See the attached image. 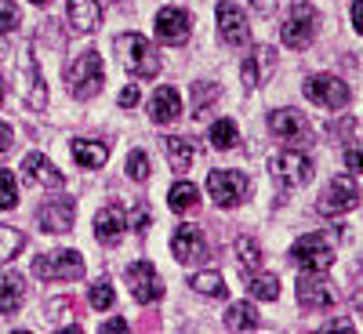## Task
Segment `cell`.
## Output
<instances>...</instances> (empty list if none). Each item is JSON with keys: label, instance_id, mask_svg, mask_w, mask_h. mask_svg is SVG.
<instances>
[{"label": "cell", "instance_id": "6da1fadb", "mask_svg": "<svg viewBox=\"0 0 363 334\" xmlns=\"http://www.w3.org/2000/svg\"><path fill=\"white\" fill-rule=\"evenodd\" d=\"M116 55H120V66H124L131 77L138 80H153L160 73V55H157V44L145 40L142 33H120L116 40Z\"/></svg>", "mask_w": 363, "mask_h": 334}, {"label": "cell", "instance_id": "7a4b0ae2", "mask_svg": "<svg viewBox=\"0 0 363 334\" xmlns=\"http://www.w3.org/2000/svg\"><path fill=\"white\" fill-rule=\"evenodd\" d=\"M102 80H106V73H102V55H99L95 48L80 51V55L73 58V62H69V69H66L69 95H73V99H80V102L95 99L99 91H102Z\"/></svg>", "mask_w": 363, "mask_h": 334}, {"label": "cell", "instance_id": "3957f363", "mask_svg": "<svg viewBox=\"0 0 363 334\" xmlns=\"http://www.w3.org/2000/svg\"><path fill=\"white\" fill-rule=\"evenodd\" d=\"M294 294H298L301 309H330V306H338V301H342L338 287L330 284L320 269H301V277L294 284Z\"/></svg>", "mask_w": 363, "mask_h": 334}, {"label": "cell", "instance_id": "277c9868", "mask_svg": "<svg viewBox=\"0 0 363 334\" xmlns=\"http://www.w3.org/2000/svg\"><path fill=\"white\" fill-rule=\"evenodd\" d=\"M356 204H359V186H356V178L335 174V178H330L327 186L320 189V196H316V215L338 218V215H345V211H352Z\"/></svg>", "mask_w": 363, "mask_h": 334}, {"label": "cell", "instance_id": "5b68a950", "mask_svg": "<svg viewBox=\"0 0 363 334\" xmlns=\"http://www.w3.org/2000/svg\"><path fill=\"white\" fill-rule=\"evenodd\" d=\"M291 262L298 269H320V272H327L330 262H335V236H327V233L298 236L291 244Z\"/></svg>", "mask_w": 363, "mask_h": 334}, {"label": "cell", "instance_id": "8992f818", "mask_svg": "<svg viewBox=\"0 0 363 334\" xmlns=\"http://www.w3.org/2000/svg\"><path fill=\"white\" fill-rule=\"evenodd\" d=\"M207 193L218 207H240L247 196H251V178L244 171H229V167H218L207 174Z\"/></svg>", "mask_w": 363, "mask_h": 334}, {"label": "cell", "instance_id": "52a82bcc", "mask_svg": "<svg viewBox=\"0 0 363 334\" xmlns=\"http://www.w3.org/2000/svg\"><path fill=\"white\" fill-rule=\"evenodd\" d=\"M320 33V11L313 4H294L291 15L284 18V29H280V37L291 51H306Z\"/></svg>", "mask_w": 363, "mask_h": 334}, {"label": "cell", "instance_id": "ba28073f", "mask_svg": "<svg viewBox=\"0 0 363 334\" xmlns=\"http://www.w3.org/2000/svg\"><path fill=\"white\" fill-rule=\"evenodd\" d=\"M269 167H272V178L280 182V186H291V189H298V186H309L313 182V160L301 153V149H284V153H277L269 160Z\"/></svg>", "mask_w": 363, "mask_h": 334}, {"label": "cell", "instance_id": "9c48e42d", "mask_svg": "<svg viewBox=\"0 0 363 334\" xmlns=\"http://www.w3.org/2000/svg\"><path fill=\"white\" fill-rule=\"evenodd\" d=\"M306 99L323 109H345L349 106V84L335 73H313L306 80Z\"/></svg>", "mask_w": 363, "mask_h": 334}, {"label": "cell", "instance_id": "30bf717a", "mask_svg": "<svg viewBox=\"0 0 363 334\" xmlns=\"http://www.w3.org/2000/svg\"><path fill=\"white\" fill-rule=\"evenodd\" d=\"M33 272L40 280H80L84 277V258L77 251H48L33 262Z\"/></svg>", "mask_w": 363, "mask_h": 334}, {"label": "cell", "instance_id": "8fae6325", "mask_svg": "<svg viewBox=\"0 0 363 334\" xmlns=\"http://www.w3.org/2000/svg\"><path fill=\"white\" fill-rule=\"evenodd\" d=\"M218 37L229 48H247L251 44L247 15H244V8H240V4H233V0H218Z\"/></svg>", "mask_w": 363, "mask_h": 334}, {"label": "cell", "instance_id": "7c38bea8", "mask_svg": "<svg viewBox=\"0 0 363 334\" xmlns=\"http://www.w3.org/2000/svg\"><path fill=\"white\" fill-rule=\"evenodd\" d=\"M128 287H131V294L142 301V306H153V301L164 298V280H160V272H157L153 262L128 265Z\"/></svg>", "mask_w": 363, "mask_h": 334}, {"label": "cell", "instance_id": "4fadbf2b", "mask_svg": "<svg viewBox=\"0 0 363 334\" xmlns=\"http://www.w3.org/2000/svg\"><path fill=\"white\" fill-rule=\"evenodd\" d=\"M18 73H22V95H26V106L29 109H48V84L40 77V66H37V55L33 51H22L18 58Z\"/></svg>", "mask_w": 363, "mask_h": 334}, {"label": "cell", "instance_id": "5bb4252c", "mask_svg": "<svg viewBox=\"0 0 363 334\" xmlns=\"http://www.w3.org/2000/svg\"><path fill=\"white\" fill-rule=\"evenodd\" d=\"M157 40H164V44H171V48H178V44H186L189 40V26H193V18H189V11L186 8H160L157 11Z\"/></svg>", "mask_w": 363, "mask_h": 334}, {"label": "cell", "instance_id": "9a60e30c", "mask_svg": "<svg viewBox=\"0 0 363 334\" xmlns=\"http://www.w3.org/2000/svg\"><path fill=\"white\" fill-rule=\"evenodd\" d=\"M73 222H77V200L69 196H55L37 211V226L44 233H69Z\"/></svg>", "mask_w": 363, "mask_h": 334}, {"label": "cell", "instance_id": "2e32d148", "mask_svg": "<svg viewBox=\"0 0 363 334\" xmlns=\"http://www.w3.org/2000/svg\"><path fill=\"white\" fill-rule=\"evenodd\" d=\"M171 255H174V262H182V265L203 262V258H207V244H203L200 226H178L174 236H171Z\"/></svg>", "mask_w": 363, "mask_h": 334}, {"label": "cell", "instance_id": "e0dca14e", "mask_svg": "<svg viewBox=\"0 0 363 334\" xmlns=\"http://www.w3.org/2000/svg\"><path fill=\"white\" fill-rule=\"evenodd\" d=\"M22 174H26V182H33V186H40V189H62V171H58L44 153H26V160H22Z\"/></svg>", "mask_w": 363, "mask_h": 334}, {"label": "cell", "instance_id": "ac0fdd59", "mask_svg": "<svg viewBox=\"0 0 363 334\" xmlns=\"http://www.w3.org/2000/svg\"><path fill=\"white\" fill-rule=\"evenodd\" d=\"M182 116V99L174 87H157L153 99H149V120L153 124H174Z\"/></svg>", "mask_w": 363, "mask_h": 334}, {"label": "cell", "instance_id": "d6986e66", "mask_svg": "<svg viewBox=\"0 0 363 334\" xmlns=\"http://www.w3.org/2000/svg\"><path fill=\"white\" fill-rule=\"evenodd\" d=\"M124 229H128V218H124V211H120L116 204H106L95 215V236L102 240V244H120Z\"/></svg>", "mask_w": 363, "mask_h": 334}, {"label": "cell", "instance_id": "ffe728a7", "mask_svg": "<svg viewBox=\"0 0 363 334\" xmlns=\"http://www.w3.org/2000/svg\"><path fill=\"white\" fill-rule=\"evenodd\" d=\"M69 26L77 33H95L102 26V8L99 0H69Z\"/></svg>", "mask_w": 363, "mask_h": 334}, {"label": "cell", "instance_id": "44dd1931", "mask_svg": "<svg viewBox=\"0 0 363 334\" xmlns=\"http://www.w3.org/2000/svg\"><path fill=\"white\" fill-rule=\"evenodd\" d=\"M164 153H167V164H171V171H189L193 167V160L200 157V145L193 142V138H164Z\"/></svg>", "mask_w": 363, "mask_h": 334}, {"label": "cell", "instance_id": "7402d4cb", "mask_svg": "<svg viewBox=\"0 0 363 334\" xmlns=\"http://www.w3.org/2000/svg\"><path fill=\"white\" fill-rule=\"evenodd\" d=\"M269 69H272V51H269V48H255V51L244 58V66H240V77H244L247 87H258V84H265Z\"/></svg>", "mask_w": 363, "mask_h": 334}, {"label": "cell", "instance_id": "603a6c76", "mask_svg": "<svg viewBox=\"0 0 363 334\" xmlns=\"http://www.w3.org/2000/svg\"><path fill=\"white\" fill-rule=\"evenodd\" d=\"M73 160L87 171H99L106 160H109V145L106 142H87V138H73Z\"/></svg>", "mask_w": 363, "mask_h": 334}, {"label": "cell", "instance_id": "cb8c5ba5", "mask_svg": "<svg viewBox=\"0 0 363 334\" xmlns=\"http://www.w3.org/2000/svg\"><path fill=\"white\" fill-rule=\"evenodd\" d=\"M22 301H26V280L18 272H11V277L0 280V316H15Z\"/></svg>", "mask_w": 363, "mask_h": 334}, {"label": "cell", "instance_id": "d4e9b609", "mask_svg": "<svg viewBox=\"0 0 363 334\" xmlns=\"http://www.w3.org/2000/svg\"><path fill=\"white\" fill-rule=\"evenodd\" d=\"M222 323L229 330H258L262 316H258V309L251 306V301H233V306L225 309V316H222Z\"/></svg>", "mask_w": 363, "mask_h": 334}, {"label": "cell", "instance_id": "484cf974", "mask_svg": "<svg viewBox=\"0 0 363 334\" xmlns=\"http://www.w3.org/2000/svg\"><path fill=\"white\" fill-rule=\"evenodd\" d=\"M233 255H236V265L244 269L247 277L262 269V247H258V240H255V236H236Z\"/></svg>", "mask_w": 363, "mask_h": 334}, {"label": "cell", "instance_id": "4316f807", "mask_svg": "<svg viewBox=\"0 0 363 334\" xmlns=\"http://www.w3.org/2000/svg\"><path fill=\"white\" fill-rule=\"evenodd\" d=\"M269 131L277 138H298L301 135V116L294 109H272L269 113Z\"/></svg>", "mask_w": 363, "mask_h": 334}, {"label": "cell", "instance_id": "83f0119b", "mask_svg": "<svg viewBox=\"0 0 363 334\" xmlns=\"http://www.w3.org/2000/svg\"><path fill=\"white\" fill-rule=\"evenodd\" d=\"M189 287L203 298H225V280H222V272L218 269H203V272H193V280Z\"/></svg>", "mask_w": 363, "mask_h": 334}, {"label": "cell", "instance_id": "f1b7e54d", "mask_svg": "<svg viewBox=\"0 0 363 334\" xmlns=\"http://www.w3.org/2000/svg\"><path fill=\"white\" fill-rule=\"evenodd\" d=\"M196 200H200V189L193 186V182H174L171 193H167V204H171V211H178V215L193 211V207H196Z\"/></svg>", "mask_w": 363, "mask_h": 334}, {"label": "cell", "instance_id": "f546056e", "mask_svg": "<svg viewBox=\"0 0 363 334\" xmlns=\"http://www.w3.org/2000/svg\"><path fill=\"white\" fill-rule=\"evenodd\" d=\"M222 99V87L218 84H211V80H200V84H193V113L203 120V113H211L215 109V102Z\"/></svg>", "mask_w": 363, "mask_h": 334}, {"label": "cell", "instance_id": "4dcf8cb0", "mask_svg": "<svg viewBox=\"0 0 363 334\" xmlns=\"http://www.w3.org/2000/svg\"><path fill=\"white\" fill-rule=\"evenodd\" d=\"M247 291H251V298L277 301L280 298V280L272 277V272H251V277H247Z\"/></svg>", "mask_w": 363, "mask_h": 334}, {"label": "cell", "instance_id": "1f68e13d", "mask_svg": "<svg viewBox=\"0 0 363 334\" xmlns=\"http://www.w3.org/2000/svg\"><path fill=\"white\" fill-rule=\"evenodd\" d=\"M26 247V233L15 226H0V265H8Z\"/></svg>", "mask_w": 363, "mask_h": 334}, {"label": "cell", "instance_id": "d6a6232c", "mask_svg": "<svg viewBox=\"0 0 363 334\" xmlns=\"http://www.w3.org/2000/svg\"><path fill=\"white\" fill-rule=\"evenodd\" d=\"M211 145L215 149H233L236 145V138H240V131H236V124L233 120H215V124H211Z\"/></svg>", "mask_w": 363, "mask_h": 334}, {"label": "cell", "instance_id": "836d02e7", "mask_svg": "<svg viewBox=\"0 0 363 334\" xmlns=\"http://www.w3.org/2000/svg\"><path fill=\"white\" fill-rule=\"evenodd\" d=\"M87 301H91V309H99V313H106V309H113V301H116V291L106 284V280H99V284H91L87 287Z\"/></svg>", "mask_w": 363, "mask_h": 334}, {"label": "cell", "instance_id": "e575fe53", "mask_svg": "<svg viewBox=\"0 0 363 334\" xmlns=\"http://www.w3.org/2000/svg\"><path fill=\"white\" fill-rule=\"evenodd\" d=\"M11 207H18L15 174H11V171H0V211H11Z\"/></svg>", "mask_w": 363, "mask_h": 334}, {"label": "cell", "instance_id": "d590c367", "mask_svg": "<svg viewBox=\"0 0 363 334\" xmlns=\"http://www.w3.org/2000/svg\"><path fill=\"white\" fill-rule=\"evenodd\" d=\"M149 174H153V171H149V157L142 153V149H135V153L128 157V178L131 182H145Z\"/></svg>", "mask_w": 363, "mask_h": 334}, {"label": "cell", "instance_id": "8d00e7d4", "mask_svg": "<svg viewBox=\"0 0 363 334\" xmlns=\"http://www.w3.org/2000/svg\"><path fill=\"white\" fill-rule=\"evenodd\" d=\"M18 8H15V0H0V33H11V29L18 26Z\"/></svg>", "mask_w": 363, "mask_h": 334}, {"label": "cell", "instance_id": "74e56055", "mask_svg": "<svg viewBox=\"0 0 363 334\" xmlns=\"http://www.w3.org/2000/svg\"><path fill=\"white\" fill-rule=\"evenodd\" d=\"M149 222H153V211H149L145 204H135V211H131V229L135 233H149Z\"/></svg>", "mask_w": 363, "mask_h": 334}, {"label": "cell", "instance_id": "f35d334b", "mask_svg": "<svg viewBox=\"0 0 363 334\" xmlns=\"http://www.w3.org/2000/svg\"><path fill=\"white\" fill-rule=\"evenodd\" d=\"M345 167L349 171H363V145H349L345 149Z\"/></svg>", "mask_w": 363, "mask_h": 334}, {"label": "cell", "instance_id": "ab89813d", "mask_svg": "<svg viewBox=\"0 0 363 334\" xmlns=\"http://www.w3.org/2000/svg\"><path fill=\"white\" fill-rule=\"evenodd\" d=\"M69 313V301L62 298V301H51V306H48V323H55L58 327V320H62Z\"/></svg>", "mask_w": 363, "mask_h": 334}, {"label": "cell", "instance_id": "60d3db41", "mask_svg": "<svg viewBox=\"0 0 363 334\" xmlns=\"http://www.w3.org/2000/svg\"><path fill=\"white\" fill-rule=\"evenodd\" d=\"M138 99H142V95H138V87H135V84H128L124 91H120V106H124V109L138 106Z\"/></svg>", "mask_w": 363, "mask_h": 334}, {"label": "cell", "instance_id": "b9f144b4", "mask_svg": "<svg viewBox=\"0 0 363 334\" xmlns=\"http://www.w3.org/2000/svg\"><path fill=\"white\" fill-rule=\"evenodd\" d=\"M352 26H356V33L363 37V0H352Z\"/></svg>", "mask_w": 363, "mask_h": 334}, {"label": "cell", "instance_id": "7bdbcfd3", "mask_svg": "<svg viewBox=\"0 0 363 334\" xmlns=\"http://www.w3.org/2000/svg\"><path fill=\"white\" fill-rule=\"evenodd\" d=\"M323 330H352V320L349 316H338V320H327Z\"/></svg>", "mask_w": 363, "mask_h": 334}, {"label": "cell", "instance_id": "ee69618b", "mask_svg": "<svg viewBox=\"0 0 363 334\" xmlns=\"http://www.w3.org/2000/svg\"><path fill=\"white\" fill-rule=\"evenodd\" d=\"M11 142H15V135H11V128L4 124V120H0V153H4V149H11Z\"/></svg>", "mask_w": 363, "mask_h": 334}, {"label": "cell", "instance_id": "f6af8a7d", "mask_svg": "<svg viewBox=\"0 0 363 334\" xmlns=\"http://www.w3.org/2000/svg\"><path fill=\"white\" fill-rule=\"evenodd\" d=\"M102 330H128V323H124V320H109Z\"/></svg>", "mask_w": 363, "mask_h": 334}, {"label": "cell", "instance_id": "bcb514c9", "mask_svg": "<svg viewBox=\"0 0 363 334\" xmlns=\"http://www.w3.org/2000/svg\"><path fill=\"white\" fill-rule=\"evenodd\" d=\"M352 301H356V309H359V313H363V284H359V287H356V291H352Z\"/></svg>", "mask_w": 363, "mask_h": 334}, {"label": "cell", "instance_id": "7dc6e473", "mask_svg": "<svg viewBox=\"0 0 363 334\" xmlns=\"http://www.w3.org/2000/svg\"><path fill=\"white\" fill-rule=\"evenodd\" d=\"M251 4H255V8H262V11H269V8H272V0H251Z\"/></svg>", "mask_w": 363, "mask_h": 334}, {"label": "cell", "instance_id": "c3c4849f", "mask_svg": "<svg viewBox=\"0 0 363 334\" xmlns=\"http://www.w3.org/2000/svg\"><path fill=\"white\" fill-rule=\"evenodd\" d=\"M0 102H4V80H0Z\"/></svg>", "mask_w": 363, "mask_h": 334}, {"label": "cell", "instance_id": "681fc988", "mask_svg": "<svg viewBox=\"0 0 363 334\" xmlns=\"http://www.w3.org/2000/svg\"><path fill=\"white\" fill-rule=\"evenodd\" d=\"M33 4H48V0H33Z\"/></svg>", "mask_w": 363, "mask_h": 334}, {"label": "cell", "instance_id": "f907efd6", "mask_svg": "<svg viewBox=\"0 0 363 334\" xmlns=\"http://www.w3.org/2000/svg\"><path fill=\"white\" fill-rule=\"evenodd\" d=\"M0 51H4V40H0Z\"/></svg>", "mask_w": 363, "mask_h": 334}]
</instances>
